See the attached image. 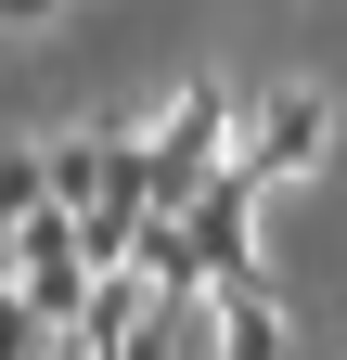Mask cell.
<instances>
[{
	"label": "cell",
	"instance_id": "obj_1",
	"mask_svg": "<svg viewBox=\"0 0 347 360\" xmlns=\"http://www.w3.org/2000/svg\"><path fill=\"white\" fill-rule=\"evenodd\" d=\"M232 129H244V90H219V77H181V90L142 116V155H155V219H181L206 180L232 167Z\"/></svg>",
	"mask_w": 347,
	"mask_h": 360
},
{
	"label": "cell",
	"instance_id": "obj_2",
	"mask_svg": "<svg viewBox=\"0 0 347 360\" xmlns=\"http://www.w3.org/2000/svg\"><path fill=\"white\" fill-rule=\"evenodd\" d=\"M334 155V90L322 77H283V90H244V129H232V167L270 193V180H309Z\"/></svg>",
	"mask_w": 347,
	"mask_h": 360
},
{
	"label": "cell",
	"instance_id": "obj_3",
	"mask_svg": "<svg viewBox=\"0 0 347 360\" xmlns=\"http://www.w3.org/2000/svg\"><path fill=\"white\" fill-rule=\"evenodd\" d=\"M257 206H270V193H257L244 167H219V180L181 206V270H193L206 296H219V283H244V270H270V245H257Z\"/></svg>",
	"mask_w": 347,
	"mask_h": 360
},
{
	"label": "cell",
	"instance_id": "obj_4",
	"mask_svg": "<svg viewBox=\"0 0 347 360\" xmlns=\"http://www.w3.org/2000/svg\"><path fill=\"white\" fill-rule=\"evenodd\" d=\"M13 270H26V296L52 309V322H77V309H91V257H77V206H39L26 232H13Z\"/></svg>",
	"mask_w": 347,
	"mask_h": 360
},
{
	"label": "cell",
	"instance_id": "obj_5",
	"mask_svg": "<svg viewBox=\"0 0 347 360\" xmlns=\"http://www.w3.org/2000/svg\"><path fill=\"white\" fill-rule=\"evenodd\" d=\"M219 360H296L283 270H244V283H219Z\"/></svg>",
	"mask_w": 347,
	"mask_h": 360
},
{
	"label": "cell",
	"instance_id": "obj_6",
	"mask_svg": "<svg viewBox=\"0 0 347 360\" xmlns=\"http://www.w3.org/2000/svg\"><path fill=\"white\" fill-rule=\"evenodd\" d=\"M39 206H52V142L26 129V142H0V232H26Z\"/></svg>",
	"mask_w": 347,
	"mask_h": 360
},
{
	"label": "cell",
	"instance_id": "obj_7",
	"mask_svg": "<svg viewBox=\"0 0 347 360\" xmlns=\"http://www.w3.org/2000/svg\"><path fill=\"white\" fill-rule=\"evenodd\" d=\"M52 142V206H91V155H103V116L91 129H39Z\"/></svg>",
	"mask_w": 347,
	"mask_h": 360
},
{
	"label": "cell",
	"instance_id": "obj_8",
	"mask_svg": "<svg viewBox=\"0 0 347 360\" xmlns=\"http://www.w3.org/2000/svg\"><path fill=\"white\" fill-rule=\"evenodd\" d=\"M52 347H65V322H52V309L13 283V296H0V360H52Z\"/></svg>",
	"mask_w": 347,
	"mask_h": 360
},
{
	"label": "cell",
	"instance_id": "obj_9",
	"mask_svg": "<svg viewBox=\"0 0 347 360\" xmlns=\"http://www.w3.org/2000/svg\"><path fill=\"white\" fill-rule=\"evenodd\" d=\"M65 13V0H0V26H52Z\"/></svg>",
	"mask_w": 347,
	"mask_h": 360
},
{
	"label": "cell",
	"instance_id": "obj_10",
	"mask_svg": "<svg viewBox=\"0 0 347 360\" xmlns=\"http://www.w3.org/2000/svg\"><path fill=\"white\" fill-rule=\"evenodd\" d=\"M13 283H26V270H13V232H0V296H13Z\"/></svg>",
	"mask_w": 347,
	"mask_h": 360
}]
</instances>
